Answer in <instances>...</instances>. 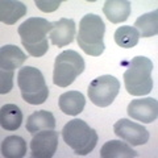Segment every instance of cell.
<instances>
[{"label":"cell","instance_id":"cell-1","mask_svg":"<svg viewBox=\"0 0 158 158\" xmlns=\"http://www.w3.org/2000/svg\"><path fill=\"white\" fill-rule=\"evenodd\" d=\"M52 27L53 23L42 17L27 19L19 27L17 32L21 44L32 57H42L46 54L49 49L48 33H50Z\"/></svg>","mask_w":158,"mask_h":158},{"label":"cell","instance_id":"cell-2","mask_svg":"<svg viewBox=\"0 0 158 158\" xmlns=\"http://www.w3.org/2000/svg\"><path fill=\"white\" fill-rule=\"evenodd\" d=\"M123 65H127L123 77L127 92L133 96L148 95L153 90V62L149 58L138 56L129 62H123Z\"/></svg>","mask_w":158,"mask_h":158},{"label":"cell","instance_id":"cell-3","mask_svg":"<svg viewBox=\"0 0 158 158\" xmlns=\"http://www.w3.org/2000/svg\"><path fill=\"white\" fill-rule=\"evenodd\" d=\"M104 33L106 25L100 16L95 13H88L83 16L79 23V32L77 34V41L79 48L88 56L99 57L104 52Z\"/></svg>","mask_w":158,"mask_h":158},{"label":"cell","instance_id":"cell-4","mask_svg":"<svg viewBox=\"0 0 158 158\" xmlns=\"http://www.w3.org/2000/svg\"><path fill=\"white\" fill-rule=\"evenodd\" d=\"M62 138L77 156H87L98 144L96 131L81 118H74L63 127Z\"/></svg>","mask_w":158,"mask_h":158},{"label":"cell","instance_id":"cell-5","mask_svg":"<svg viewBox=\"0 0 158 158\" xmlns=\"http://www.w3.org/2000/svg\"><path fill=\"white\" fill-rule=\"evenodd\" d=\"M17 86L23 99L29 104H42L49 96V87L46 86L45 78L38 69L33 66H24L19 70Z\"/></svg>","mask_w":158,"mask_h":158},{"label":"cell","instance_id":"cell-6","mask_svg":"<svg viewBox=\"0 0 158 158\" xmlns=\"http://www.w3.org/2000/svg\"><path fill=\"white\" fill-rule=\"evenodd\" d=\"M86 63L75 50H65L56 57L53 71V83L59 87H69L85 71Z\"/></svg>","mask_w":158,"mask_h":158},{"label":"cell","instance_id":"cell-7","mask_svg":"<svg viewBox=\"0 0 158 158\" xmlns=\"http://www.w3.org/2000/svg\"><path fill=\"white\" fill-rule=\"evenodd\" d=\"M27 56L16 45H4L0 49V94H8L13 87L15 69L23 66Z\"/></svg>","mask_w":158,"mask_h":158},{"label":"cell","instance_id":"cell-8","mask_svg":"<svg viewBox=\"0 0 158 158\" xmlns=\"http://www.w3.org/2000/svg\"><path fill=\"white\" fill-rule=\"evenodd\" d=\"M88 98L98 107H108L116 99L120 91V82L112 75H102L90 83Z\"/></svg>","mask_w":158,"mask_h":158},{"label":"cell","instance_id":"cell-9","mask_svg":"<svg viewBox=\"0 0 158 158\" xmlns=\"http://www.w3.org/2000/svg\"><path fill=\"white\" fill-rule=\"evenodd\" d=\"M113 132L117 137L129 145H144L149 141V132L142 124H138L129 118H120L113 125Z\"/></svg>","mask_w":158,"mask_h":158},{"label":"cell","instance_id":"cell-10","mask_svg":"<svg viewBox=\"0 0 158 158\" xmlns=\"http://www.w3.org/2000/svg\"><path fill=\"white\" fill-rule=\"evenodd\" d=\"M31 156L34 158H52L58 148V132L40 131L31 140Z\"/></svg>","mask_w":158,"mask_h":158},{"label":"cell","instance_id":"cell-11","mask_svg":"<svg viewBox=\"0 0 158 158\" xmlns=\"http://www.w3.org/2000/svg\"><path fill=\"white\" fill-rule=\"evenodd\" d=\"M128 116L137 121L150 124L158 117V103L153 98H142L132 100L128 106Z\"/></svg>","mask_w":158,"mask_h":158},{"label":"cell","instance_id":"cell-12","mask_svg":"<svg viewBox=\"0 0 158 158\" xmlns=\"http://www.w3.org/2000/svg\"><path fill=\"white\" fill-rule=\"evenodd\" d=\"M77 29H75V21L73 19H59L58 21L53 23L52 31L49 33V38L53 45L58 48L67 46L69 44L73 42L75 37Z\"/></svg>","mask_w":158,"mask_h":158},{"label":"cell","instance_id":"cell-13","mask_svg":"<svg viewBox=\"0 0 158 158\" xmlns=\"http://www.w3.org/2000/svg\"><path fill=\"white\" fill-rule=\"evenodd\" d=\"M131 3L128 0H107L103 7V13L113 24H120L131 16Z\"/></svg>","mask_w":158,"mask_h":158},{"label":"cell","instance_id":"cell-14","mask_svg":"<svg viewBox=\"0 0 158 158\" xmlns=\"http://www.w3.org/2000/svg\"><path fill=\"white\" fill-rule=\"evenodd\" d=\"M58 104L65 115L77 116L85 110L86 98L79 91H67L59 96Z\"/></svg>","mask_w":158,"mask_h":158},{"label":"cell","instance_id":"cell-15","mask_svg":"<svg viewBox=\"0 0 158 158\" xmlns=\"http://www.w3.org/2000/svg\"><path fill=\"white\" fill-rule=\"evenodd\" d=\"M27 6L16 0H2L0 2V20L3 24L13 25L19 19L27 15Z\"/></svg>","mask_w":158,"mask_h":158},{"label":"cell","instance_id":"cell-16","mask_svg":"<svg viewBox=\"0 0 158 158\" xmlns=\"http://www.w3.org/2000/svg\"><path fill=\"white\" fill-rule=\"evenodd\" d=\"M56 128V117L46 110L33 112L27 120V131L29 133H37L40 131H50Z\"/></svg>","mask_w":158,"mask_h":158},{"label":"cell","instance_id":"cell-17","mask_svg":"<svg viewBox=\"0 0 158 158\" xmlns=\"http://www.w3.org/2000/svg\"><path fill=\"white\" fill-rule=\"evenodd\" d=\"M137 156V152L133 150L128 142H123L120 140L108 141L100 149L102 158H135Z\"/></svg>","mask_w":158,"mask_h":158},{"label":"cell","instance_id":"cell-18","mask_svg":"<svg viewBox=\"0 0 158 158\" xmlns=\"http://www.w3.org/2000/svg\"><path fill=\"white\" fill-rule=\"evenodd\" d=\"M23 112L16 104H4L0 110V124L6 131H16L21 127Z\"/></svg>","mask_w":158,"mask_h":158},{"label":"cell","instance_id":"cell-19","mask_svg":"<svg viewBox=\"0 0 158 158\" xmlns=\"http://www.w3.org/2000/svg\"><path fill=\"white\" fill-rule=\"evenodd\" d=\"M138 32L140 37H153L158 33V11L154 9L153 12L145 13L140 16L133 27Z\"/></svg>","mask_w":158,"mask_h":158},{"label":"cell","instance_id":"cell-20","mask_svg":"<svg viewBox=\"0 0 158 158\" xmlns=\"http://www.w3.org/2000/svg\"><path fill=\"white\" fill-rule=\"evenodd\" d=\"M27 154V141L20 136H8L2 142V156L6 158H21Z\"/></svg>","mask_w":158,"mask_h":158},{"label":"cell","instance_id":"cell-21","mask_svg":"<svg viewBox=\"0 0 158 158\" xmlns=\"http://www.w3.org/2000/svg\"><path fill=\"white\" fill-rule=\"evenodd\" d=\"M113 38H115V42L120 48L131 49V48H135L138 44L140 34H138V32L133 27L125 25V27H120L116 29L115 34H113Z\"/></svg>","mask_w":158,"mask_h":158},{"label":"cell","instance_id":"cell-22","mask_svg":"<svg viewBox=\"0 0 158 158\" xmlns=\"http://www.w3.org/2000/svg\"><path fill=\"white\" fill-rule=\"evenodd\" d=\"M61 0H49V2H44V0H36L34 4L37 6L38 9L42 12H53L61 6Z\"/></svg>","mask_w":158,"mask_h":158}]
</instances>
